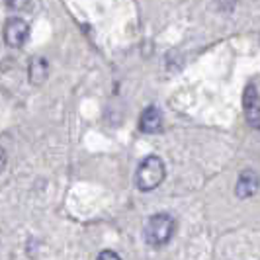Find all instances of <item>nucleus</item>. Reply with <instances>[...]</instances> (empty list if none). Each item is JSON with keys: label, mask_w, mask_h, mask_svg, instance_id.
I'll return each instance as SVG.
<instances>
[{"label": "nucleus", "mask_w": 260, "mask_h": 260, "mask_svg": "<svg viewBox=\"0 0 260 260\" xmlns=\"http://www.w3.org/2000/svg\"><path fill=\"white\" fill-rule=\"evenodd\" d=\"M96 260H121V258H119V254L114 252V250H102Z\"/></svg>", "instance_id": "obj_8"}, {"label": "nucleus", "mask_w": 260, "mask_h": 260, "mask_svg": "<svg viewBox=\"0 0 260 260\" xmlns=\"http://www.w3.org/2000/svg\"><path fill=\"white\" fill-rule=\"evenodd\" d=\"M162 125V114L156 106L145 108L141 117H139V129L143 133H156Z\"/></svg>", "instance_id": "obj_5"}, {"label": "nucleus", "mask_w": 260, "mask_h": 260, "mask_svg": "<svg viewBox=\"0 0 260 260\" xmlns=\"http://www.w3.org/2000/svg\"><path fill=\"white\" fill-rule=\"evenodd\" d=\"M243 108H245V116H247L248 125L252 129L260 127V96H258V82L252 80L245 88L243 94Z\"/></svg>", "instance_id": "obj_3"}, {"label": "nucleus", "mask_w": 260, "mask_h": 260, "mask_svg": "<svg viewBox=\"0 0 260 260\" xmlns=\"http://www.w3.org/2000/svg\"><path fill=\"white\" fill-rule=\"evenodd\" d=\"M26 4H27V0H8V6H10V8H18V10L24 8Z\"/></svg>", "instance_id": "obj_9"}, {"label": "nucleus", "mask_w": 260, "mask_h": 260, "mask_svg": "<svg viewBox=\"0 0 260 260\" xmlns=\"http://www.w3.org/2000/svg\"><path fill=\"white\" fill-rule=\"evenodd\" d=\"M27 77L31 84H41L45 82L47 78V61L43 57H34L31 63H29V71H27Z\"/></svg>", "instance_id": "obj_7"}, {"label": "nucleus", "mask_w": 260, "mask_h": 260, "mask_svg": "<svg viewBox=\"0 0 260 260\" xmlns=\"http://www.w3.org/2000/svg\"><path fill=\"white\" fill-rule=\"evenodd\" d=\"M27 36H29V26L26 24V20L22 18H10L4 26V41L8 47H22L26 43Z\"/></svg>", "instance_id": "obj_4"}, {"label": "nucleus", "mask_w": 260, "mask_h": 260, "mask_svg": "<svg viewBox=\"0 0 260 260\" xmlns=\"http://www.w3.org/2000/svg\"><path fill=\"white\" fill-rule=\"evenodd\" d=\"M258 190V176L254 170H245L241 176H239V182H237V196L239 198H250V196L256 194Z\"/></svg>", "instance_id": "obj_6"}, {"label": "nucleus", "mask_w": 260, "mask_h": 260, "mask_svg": "<svg viewBox=\"0 0 260 260\" xmlns=\"http://www.w3.org/2000/svg\"><path fill=\"white\" fill-rule=\"evenodd\" d=\"M165 174H167V170H165L162 158L151 155L141 160L137 174H135V184L141 192H151V190H155L162 184Z\"/></svg>", "instance_id": "obj_1"}, {"label": "nucleus", "mask_w": 260, "mask_h": 260, "mask_svg": "<svg viewBox=\"0 0 260 260\" xmlns=\"http://www.w3.org/2000/svg\"><path fill=\"white\" fill-rule=\"evenodd\" d=\"M174 235V219L169 213H156L149 217L145 225V241L151 247H162L167 245Z\"/></svg>", "instance_id": "obj_2"}, {"label": "nucleus", "mask_w": 260, "mask_h": 260, "mask_svg": "<svg viewBox=\"0 0 260 260\" xmlns=\"http://www.w3.org/2000/svg\"><path fill=\"white\" fill-rule=\"evenodd\" d=\"M4 167H6V153H4V149L0 147V172L4 170Z\"/></svg>", "instance_id": "obj_10"}]
</instances>
